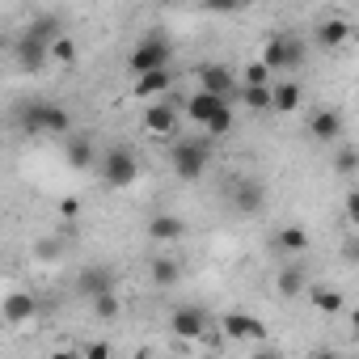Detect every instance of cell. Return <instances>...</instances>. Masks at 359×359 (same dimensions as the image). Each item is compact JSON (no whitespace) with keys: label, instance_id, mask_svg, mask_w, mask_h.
Listing matches in <instances>:
<instances>
[{"label":"cell","instance_id":"1","mask_svg":"<svg viewBox=\"0 0 359 359\" xmlns=\"http://www.w3.org/2000/svg\"><path fill=\"white\" fill-rule=\"evenodd\" d=\"M212 152H216V140L208 131L203 135H182L169 148V165H173V173L182 177V182H199L208 173V165H212Z\"/></svg>","mask_w":359,"mask_h":359},{"label":"cell","instance_id":"2","mask_svg":"<svg viewBox=\"0 0 359 359\" xmlns=\"http://www.w3.org/2000/svg\"><path fill=\"white\" fill-rule=\"evenodd\" d=\"M18 127L26 135H68L72 131V114L55 102H43V97H30L18 106Z\"/></svg>","mask_w":359,"mask_h":359},{"label":"cell","instance_id":"3","mask_svg":"<svg viewBox=\"0 0 359 359\" xmlns=\"http://www.w3.org/2000/svg\"><path fill=\"white\" fill-rule=\"evenodd\" d=\"M93 169L102 173V182H106L110 191H127L135 177H140V156H135V148L114 144V148L97 152V165H93Z\"/></svg>","mask_w":359,"mask_h":359},{"label":"cell","instance_id":"4","mask_svg":"<svg viewBox=\"0 0 359 359\" xmlns=\"http://www.w3.org/2000/svg\"><path fill=\"white\" fill-rule=\"evenodd\" d=\"M262 64L271 72H300L309 64V43L300 34H275L266 47H262Z\"/></svg>","mask_w":359,"mask_h":359},{"label":"cell","instance_id":"5","mask_svg":"<svg viewBox=\"0 0 359 359\" xmlns=\"http://www.w3.org/2000/svg\"><path fill=\"white\" fill-rule=\"evenodd\" d=\"M173 64V43H169V34H148V39H140L135 43V51L127 55V72L131 76H140V72H152V68H169Z\"/></svg>","mask_w":359,"mask_h":359},{"label":"cell","instance_id":"6","mask_svg":"<svg viewBox=\"0 0 359 359\" xmlns=\"http://www.w3.org/2000/svg\"><path fill=\"white\" fill-rule=\"evenodd\" d=\"M195 81H199V89L224 97L229 106L241 97V76H237L229 64H199V68H195Z\"/></svg>","mask_w":359,"mask_h":359},{"label":"cell","instance_id":"7","mask_svg":"<svg viewBox=\"0 0 359 359\" xmlns=\"http://www.w3.org/2000/svg\"><path fill=\"white\" fill-rule=\"evenodd\" d=\"M177 127H182V110H177L165 93H161V97H152V102H148V110H144V131H148V135H156V140H173V135H177Z\"/></svg>","mask_w":359,"mask_h":359},{"label":"cell","instance_id":"8","mask_svg":"<svg viewBox=\"0 0 359 359\" xmlns=\"http://www.w3.org/2000/svg\"><path fill=\"white\" fill-rule=\"evenodd\" d=\"M169 330H173V338L195 342V338H203V334L212 330V317H208V309H199V304H177V309L169 313Z\"/></svg>","mask_w":359,"mask_h":359},{"label":"cell","instance_id":"9","mask_svg":"<svg viewBox=\"0 0 359 359\" xmlns=\"http://www.w3.org/2000/svg\"><path fill=\"white\" fill-rule=\"evenodd\" d=\"M102 292H118V271L106 266V262H89V266L76 275V296L93 300V296H102Z\"/></svg>","mask_w":359,"mask_h":359},{"label":"cell","instance_id":"10","mask_svg":"<svg viewBox=\"0 0 359 359\" xmlns=\"http://www.w3.org/2000/svg\"><path fill=\"white\" fill-rule=\"evenodd\" d=\"M229 203H233L237 216H258L266 208V187L254 182V177H237L233 191H229Z\"/></svg>","mask_w":359,"mask_h":359},{"label":"cell","instance_id":"11","mask_svg":"<svg viewBox=\"0 0 359 359\" xmlns=\"http://www.w3.org/2000/svg\"><path fill=\"white\" fill-rule=\"evenodd\" d=\"M342 131H346L342 110L321 106V110H313V114H309V135H313L317 144H338V140H342Z\"/></svg>","mask_w":359,"mask_h":359},{"label":"cell","instance_id":"12","mask_svg":"<svg viewBox=\"0 0 359 359\" xmlns=\"http://www.w3.org/2000/svg\"><path fill=\"white\" fill-rule=\"evenodd\" d=\"M34 313H39L34 292H5V300H0V321L5 325H26L34 321Z\"/></svg>","mask_w":359,"mask_h":359},{"label":"cell","instance_id":"13","mask_svg":"<svg viewBox=\"0 0 359 359\" xmlns=\"http://www.w3.org/2000/svg\"><path fill=\"white\" fill-rule=\"evenodd\" d=\"M68 144H64V161H68V169H76V173H85V169H93L97 165V144L89 140V135H76V131H68L64 135Z\"/></svg>","mask_w":359,"mask_h":359},{"label":"cell","instance_id":"14","mask_svg":"<svg viewBox=\"0 0 359 359\" xmlns=\"http://www.w3.org/2000/svg\"><path fill=\"white\" fill-rule=\"evenodd\" d=\"M13 60H18L22 72H39V68L51 64V60H47V43H39L34 34H22V39L13 43Z\"/></svg>","mask_w":359,"mask_h":359},{"label":"cell","instance_id":"15","mask_svg":"<svg viewBox=\"0 0 359 359\" xmlns=\"http://www.w3.org/2000/svg\"><path fill=\"white\" fill-rule=\"evenodd\" d=\"M224 106H229L224 97H216V93H208V89H195V93L182 102V118H191V123L203 127V123H208L216 110H224Z\"/></svg>","mask_w":359,"mask_h":359},{"label":"cell","instance_id":"16","mask_svg":"<svg viewBox=\"0 0 359 359\" xmlns=\"http://www.w3.org/2000/svg\"><path fill=\"white\" fill-rule=\"evenodd\" d=\"M173 89V68H152V72H140L135 76V97L140 102H152V97H161V93H169Z\"/></svg>","mask_w":359,"mask_h":359},{"label":"cell","instance_id":"17","mask_svg":"<svg viewBox=\"0 0 359 359\" xmlns=\"http://www.w3.org/2000/svg\"><path fill=\"white\" fill-rule=\"evenodd\" d=\"M313 43H317V47H325V51L346 47V43H351V22H342V18H325V22H317Z\"/></svg>","mask_w":359,"mask_h":359},{"label":"cell","instance_id":"18","mask_svg":"<svg viewBox=\"0 0 359 359\" xmlns=\"http://www.w3.org/2000/svg\"><path fill=\"white\" fill-rule=\"evenodd\" d=\"M148 237H152V241H182V237H187V220L173 216V212H156V216L148 220Z\"/></svg>","mask_w":359,"mask_h":359},{"label":"cell","instance_id":"19","mask_svg":"<svg viewBox=\"0 0 359 359\" xmlns=\"http://www.w3.org/2000/svg\"><path fill=\"white\" fill-rule=\"evenodd\" d=\"M300 102H304V89L296 81H279V85L271 81V110L275 114H296Z\"/></svg>","mask_w":359,"mask_h":359},{"label":"cell","instance_id":"20","mask_svg":"<svg viewBox=\"0 0 359 359\" xmlns=\"http://www.w3.org/2000/svg\"><path fill=\"white\" fill-rule=\"evenodd\" d=\"M304 287H309V275H304V266H296V262H283V266H279V275H275V292H279L283 300H296V296H304Z\"/></svg>","mask_w":359,"mask_h":359},{"label":"cell","instance_id":"21","mask_svg":"<svg viewBox=\"0 0 359 359\" xmlns=\"http://www.w3.org/2000/svg\"><path fill=\"white\" fill-rule=\"evenodd\" d=\"M220 325H224V338H262L266 334V325L250 313H224Z\"/></svg>","mask_w":359,"mask_h":359},{"label":"cell","instance_id":"22","mask_svg":"<svg viewBox=\"0 0 359 359\" xmlns=\"http://www.w3.org/2000/svg\"><path fill=\"white\" fill-rule=\"evenodd\" d=\"M148 279H152L156 292H169V287L182 283V266H177V258H152L148 262Z\"/></svg>","mask_w":359,"mask_h":359},{"label":"cell","instance_id":"23","mask_svg":"<svg viewBox=\"0 0 359 359\" xmlns=\"http://www.w3.org/2000/svg\"><path fill=\"white\" fill-rule=\"evenodd\" d=\"M275 250H279L283 258H296V254L309 250V233H304L300 224H283V229L275 233Z\"/></svg>","mask_w":359,"mask_h":359},{"label":"cell","instance_id":"24","mask_svg":"<svg viewBox=\"0 0 359 359\" xmlns=\"http://www.w3.org/2000/svg\"><path fill=\"white\" fill-rule=\"evenodd\" d=\"M304 296H309V300H313V309H317V313H325V317H330V313H338V309H342V300H346V296H342L338 287H330V283H309V287H304Z\"/></svg>","mask_w":359,"mask_h":359},{"label":"cell","instance_id":"25","mask_svg":"<svg viewBox=\"0 0 359 359\" xmlns=\"http://www.w3.org/2000/svg\"><path fill=\"white\" fill-rule=\"evenodd\" d=\"M26 34H34L39 43H47V47H51V39H60V34H64V18H55V13H39V18L26 26Z\"/></svg>","mask_w":359,"mask_h":359},{"label":"cell","instance_id":"26","mask_svg":"<svg viewBox=\"0 0 359 359\" xmlns=\"http://www.w3.org/2000/svg\"><path fill=\"white\" fill-rule=\"evenodd\" d=\"M89 309L97 321H114V317H123V292H102L89 300Z\"/></svg>","mask_w":359,"mask_h":359},{"label":"cell","instance_id":"27","mask_svg":"<svg viewBox=\"0 0 359 359\" xmlns=\"http://www.w3.org/2000/svg\"><path fill=\"white\" fill-rule=\"evenodd\" d=\"M245 110H254V114H262V110H271V85H245L241 81V97H237Z\"/></svg>","mask_w":359,"mask_h":359},{"label":"cell","instance_id":"28","mask_svg":"<svg viewBox=\"0 0 359 359\" xmlns=\"http://www.w3.org/2000/svg\"><path fill=\"white\" fill-rule=\"evenodd\" d=\"M76 55H81V51H76V43H72L68 34L51 39V47H47V60H51V64H60V68H72V64H76Z\"/></svg>","mask_w":359,"mask_h":359},{"label":"cell","instance_id":"29","mask_svg":"<svg viewBox=\"0 0 359 359\" xmlns=\"http://www.w3.org/2000/svg\"><path fill=\"white\" fill-rule=\"evenodd\" d=\"M334 169H338L342 177H355V169H359V152H355L351 144H342V148L334 152Z\"/></svg>","mask_w":359,"mask_h":359},{"label":"cell","instance_id":"30","mask_svg":"<svg viewBox=\"0 0 359 359\" xmlns=\"http://www.w3.org/2000/svg\"><path fill=\"white\" fill-rule=\"evenodd\" d=\"M60 254H64V241H60V237H39V241H34V258H39V262H55Z\"/></svg>","mask_w":359,"mask_h":359},{"label":"cell","instance_id":"31","mask_svg":"<svg viewBox=\"0 0 359 359\" xmlns=\"http://www.w3.org/2000/svg\"><path fill=\"white\" fill-rule=\"evenodd\" d=\"M241 81H245V85H271V68H266L262 60H254V64H245Z\"/></svg>","mask_w":359,"mask_h":359},{"label":"cell","instance_id":"32","mask_svg":"<svg viewBox=\"0 0 359 359\" xmlns=\"http://www.w3.org/2000/svg\"><path fill=\"white\" fill-rule=\"evenodd\" d=\"M199 9L203 13H233V9H241V0H199Z\"/></svg>","mask_w":359,"mask_h":359},{"label":"cell","instance_id":"33","mask_svg":"<svg viewBox=\"0 0 359 359\" xmlns=\"http://www.w3.org/2000/svg\"><path fill=\"white\" fill-rule=\"evenodd\" d=\"M346 220H359V191H346Z\"/></svg>","mask_w":359,"mask_h":359},{"label":"cell","instance_id":"34","mask_svg":"<svg viewBox=\"0 0 359 359\" xmlns=\"http://www.w3.org/2000/svg\"><path fill=\"white\" fill-rule=\"evenodd\" d=\"M89 355L102 359V355H110V346H106V342H89Z\"/></svg>","mask_w":359,"mask_h":359},{"label":"cell","instance_id":"35","mask_svg":"<svg viewBox=\"0 0 359 359\" xmlns=\"http://www.w3.org/2000/svg\"><path fill=\"white\" fill-rule=\"evenodd\" d=\"M241 5H250V0H241Z\"/></svg>","mask_w":359,"mask_h":359}]
</instances>
